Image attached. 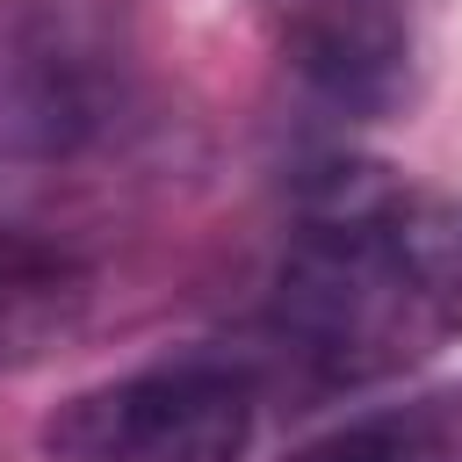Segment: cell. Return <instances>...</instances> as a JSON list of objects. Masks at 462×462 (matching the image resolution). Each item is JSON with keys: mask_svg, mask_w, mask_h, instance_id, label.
Listing matches in <instances>:
<instances>
[{"mask_svg": "<svg viewBox=\"0 0 462 462\" xmlns=\"http://www.w3.org/2000/svg\"><path fill=\"white\" fill-rule=\"evenodd\" d=\"M260 419V368L238 354H166L79 390L51 433V462H238Z\"/></svg>", "mask_w": 462, "mask_h": 462, "instance_id": "obj_3", "label": "cell"}, {"mask_svg": "<svg viewBox=\"0 0 462 462\" xmlns=\"http://www.w3.org/2000/svg\"><path fill=\"white\" fill-rule=\"evenodd\" d=\"M87 303V267L58 245L0 231V368L36 361L58 332H72Z\"/></svg>", "mask_w": 462, "mask_h": 462, "instance_id": "obj_5", "label": "cell"}, {"mask_svg": "<svg viewBox=\"0 0 462 462\" xmlns=\"http://www.w3.org/2000/svg\"><path fill=\"white\" fill-rule=\"evenodd\" d=\"M137 101L116 0H0V173H58L101 152Z\"/></svg>", "mask_w": 462, "mask_h": 462, "instance_id": "obj_2", "label": "cell"}, {"mask_svg": "<svg viewBox=\"0 0 462 462\" xmlns=\"http://www.w3.org/2000/svg\"><path fill=\"white\" fill-rule=\"evenodd\" d=\"M289 462H404V455H397V419H390V411H361V419L303 440Z\"/></svg>", "mask_w": 462, "mask_h": 462, "instance_id": "obj_6", "label": "cell"}, {"mask_svg": "<svg viewBox=\"0 0 462 462\" xmlns=\"http://www.w3.org/2000/svg\"><path fill=\"white\" fill-rule=\"evenodd\" d=\"M462 332V202L325 166L267 282V346L310 383H375Z\"/></svg>", "mask_w": 462, "mask_h": 462, "instance_id": "obj_1", "label": "cell"}, {"mask_svg": "<svg viewBox=\"0 0 462 462\" xmlns=\"http://www.w3.org/2000/svg\"><path fill=\"white\" fill-rule=\"evenodd\" d=\"M282 72L339 123H383L419 94L426 0H253Z\"/></svg>", "mask_w": 462, "mask_h": 462, "instance_id": "obj_4", "label": "cell"}]
</instances>
